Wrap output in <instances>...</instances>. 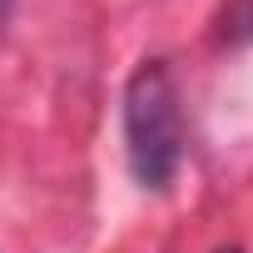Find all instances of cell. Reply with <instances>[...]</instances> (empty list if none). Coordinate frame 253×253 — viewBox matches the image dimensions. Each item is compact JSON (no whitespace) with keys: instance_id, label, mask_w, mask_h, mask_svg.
<instances>
[{"instance_id":"cell-1","label":"cell","mask_w":253,"mask_h":253,"mask_svg":"<svg viewBox=\"0 0 253 253\" xmlns=\"http://www.w3.org/2000/svg\"><path fill=\"white\" fill-rule=\"evenodd\" d=\"M124 164L149 194L169 189L184 164V114L164 60H139L124 80Z\"/></svg>"},{"instance_id":"cell-2","label":"cell","mask_w":253,"mask_h":253,"mask_svg":"<svg viewBox=\"0 0 253 253\" xmlns=\"http://www.w3.org/2000/svg\"><path fill=\"white\" fill-rule=\"evenodd\" d=\"M223 40H253V0H233L223 10Z\"/></svg>"},{"instance_id":"cell-3","label":"cell","mask_w":253,"mask_h":253,"mask_svg":"<svg viewBox=\"0 0 253 253\" xmlns=\"http://www.w3.org/2000/svg\"><path fill=\"white\" fill-rule=\"evenodd\" d=\"M10 10H15V0H0V25L10 20Z\"/></svg>"},{"instance_id":"cell-4","label":"cell","mask_w":253,"mask_h":253,"mask_svg":"<svg viewBox=\"0 0 253 253\" xmlns=\"http://www.w3.org/2000/svg\"><path fill=\"white\" fill-rule=\"evenodd\" d=\"M213 253H243V248H238V243H228V248H213Z\"/></svg>"}]
</instances>
